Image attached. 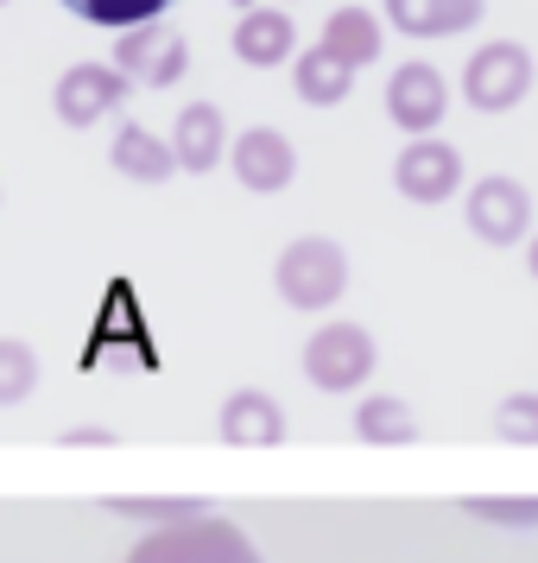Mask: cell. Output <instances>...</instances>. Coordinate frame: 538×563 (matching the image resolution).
<instances>
[{
  "mask_svg": "<svg viewBox=\"0 0 538 563\" xmlns=\"http://www.w3.org/2000/svg\"><path fill=\"white\" fill-rule=\"evenodd\" d=\"M172 146H178V165L184 172H216L222 158L234 153V140H229V128H222V108L216 102H190V108H178V128H172Z\"/></svg>",
  "mask_w": 538,
  "mask_h": 563,
  "instance_id": "11",
  "label": "cell"
},
{
  "mask_svg": "<svg viewBox=\"0 0 538 563\" xmlns=\"http://www.w3.org/2000/svg\"><path fill=\"white\" fill-rule=\"evenodd\" d=\"M526 260H532V279H538V234H532V247H526Z\"/></svg>",
  "mask_w": 538,
  "mask_h": 563,
  "instance_id": "23",
  "label": "cell"
},
{
  "mask_svg": "<svg viewBox=\"0 0 538 563\" xmlns=\"http://www.w3.org/2000/svg\"><path fill=\"white\" fill-rule=\"evenodd\" d=\"M292 52H298L292 13H279V7H248V13L234 20V57H241V64L273 70V64H285Z\"/></svg>",
  "mask_w": 538,
  "mask_h": 563,
  "instance_id": "12",
  "label": "cell"
},
{
  "mask_svg": "<svg viewBox=\"0 0 538 563\" xmlns=\"http://www.w3.org/2000/svg\"><path fill=\"white\" fill-rule=\"evenodd\" d=\"M0 361H7V380H0V399H7V406H20V399H26V386H32V349H26V342H13V335H7V342H0Z\"/></svg>",
  "mask_w": 538,
  "mask_h": 563,
  "instance_id": "20",
  "label": "cell"
},
{
  "mask_svg": "<svg viewBox=\"0 0 538 563\" xmlns=\"http://www.w3.org/2000/svg\"><path fill=\"white\" fill-rule=\"evenodd\" d=\"M349 291V254L330 234H298L279 254V298L292 310H330Z\"/></svg>",
  "mask_w": 538,
  "mask_h": 563,
  "instance_id": "1",
  "label": "cell"
},
{
  "mask_svg": "<svg viewBox=\"0 0 538 563\" xmlns=\"http://www.w3.org/2000/svg\"><path fill=\"white\" fill-rule=\"evenodd\" d=\"M83 26H108V32H133V26H153L165 20L172 0H64Z\"/></svg>",
  "mask_w": 538,
  "mask_h": 563,
  "instance_id": "18",
  "label": "cell"
},
{
  "mask_svg": "<svg viewBox=\"0 0 538 563\" xmlns=\"http://www.w3.org/2000/svg\"><path fill=\"white\" fill-rule=\"evenodd\" d=\"M501 437L513 443H538V393H513L501 406Z\"/></svg>",
  "mask_w": 538,
  "mask_h": 563,
  "instance_id": "21",
  "label": "cell"
},
{
  "mask_svg": "<svg viewBox=\"0 0 538 563\" xmlns=\"http://www.w3.org/2000/svg\"><path fill=\"white\" fill-rule=\"evenodd\" d=\"M475 512H487V519H538V500H475Z\"/></svg>",
  "mask_w": 538,
  "mask_h": 563,
  "instance_id": "22",
  "label": "cell"
},
{
  "mask_svg": "<svg viewBox=\"0 0 538 563\" xmlns=\"http://www.w3.org/2000/svg\"><path fill=\"white\" fill-rule=\"evenodd\" d=\"M222 437L241 443V450H248V443H254V450H273L285 437V411L273 406V393H248V386H241L229 406H222Z\"/></svg>",
  "mask_w": 538,
  "mask_h": 563,
  "instance_id": "15",
  "label": "cell"
},
{
  "mask_svg": "<svg viewBox=\"0 0 538 563\" xmlns=\"http://www.w3.org/2000/svg\"><path fill=\"white\" fill-rule=\"evenodd\" d=\"M355 431L367 437V443H406L411 437V411L399 406V399H367V406L355 411Z\"/></svg>",
  "mask_w": 538,
  "mask_h": 563,
  "instance_id": "19",
  "label": "cell"
},
{
  "mask_svg": "<svg viewBox=\"0 0 538 563\" xmlns=\"http://www.w3.org/2000/svg\"><path fill=\"white\" fill-rule=\"evenodd\" d=\"M114 64H121L140 89H172V82L190 70V38H184L172 20H153V26H133V32L114 38Z\"/></svg>",
  "mask_w": 538,
  "mask_h": 563,
  "instance_id": "5",
  "label": "cell"
},
{
  "mask_svg": "<svg viewBox=\"0 0 538 563\" xmlns=\"http://www.w3.org/2000/svg\"><path fill=\"white\" fill-rule=\"evenodd\" d=\"M386 114H393V128L431 140V128L450 114V82L437 77L431 64H399L386 77Z\"/></svg>",
  "mask_w": 538,
  "mask_h": 563,
  "instance_id": "9",
  "label": "cell"
},
{
  "mask_svg": "<svg viewBox=\"0 0 538 563\" xmlns=\"http://www.w3.org/2000/svg\"><path fill=\"white\" fill-rule=\"evenodd\" d=\"M462 216H469V229L482 234L487 247H513V241L532 234V197H526L519 178H482L469 190Z\"/></svg>",
  "mask_w": 538,
  "mask_h": 563,
  "instance_id": "7",
  "label": "cell"
},
{
  "mask_svg": "<svg viewBox=\"0 0 538 563\" xmlns=\"http://www.w3.org/2000/svg\"><path fill=\"white\" fill-rule=\"evenodd\" d=\"M292 82H298V102L305 108H336L349 102V89H355V64H342L336 52H305L298 64H292Z\"/></svg>",
  "mask_w": 538,
  "mask_h": 563,
  "instance_id": "16",
  "label": "cell"
},
{
  "mask_svg": "<svg viewBox=\"0 0 538 563\" xmlns=\"http://www.w3.org/2000/svg\"><path fill=\"white\" fill-rule=\"evenodd\" d=\"M133 96V77L121 70V64H70L64 77H57V121L64 128H96V121H108V114H121Z\"/></svg>",
  "mask_w": 538,
  "mask_h": 563,
  "instance_id": "4",
  "label": "cell"
},
{
  "mask_svg": "<svg viewBox=\"0 0 538 563\" xmlns=\"http://www.w3.org/2000/svg\"><path fill=\"white\" fill-rule=\"evenodd\" d=\"M317 45L361 70V64H374V57H381V20H374L367 7H336L330 20H323V38H317Z\"/></svg>",
  "mask_w": 538,
  "mask_h": 563,
  "instance_id": "17",
  "label": "cell"
},
{
  "mask_svg": "<svg viewBox=\"0 0 538 563\" xmlns=\"http://www.w3.org/2000/svg\"><path fill=\"white\" fill-rule=\"evenodd\" d=\"M128 563H260V551L229 519H178L165 532L140 538Z\"/></svg>",
  "mask_w": 538,
  "mask_h": 563,
  "instance_id": "2",
  "label": "cell"
},
{
  "mask_svg": "<svg viewBox=\"0 0 538 563\" xmlns=\"http://www.w3.org/2000/svg\"><path fill=\"white\" fill-rule=\"evenodd\" d=\"M108 158H114V172H121V178H133V184H165L172 172H184L178 146H172V140H158L153 128H140V121H128V128L114 133Z\"/></svg>",
  "mask_w": 538,
  "mask_h": 563,
  "instance_id": "13",
  "label": "cell"
},
{
  "mask_svg": "<svg viewBox=\"0 0 538 563\" xmlns=\"http://www.w3.org/2000/svg\"><path fill=\"white\" fill-rule=\"evenodd\" d=\"M229 165L254 197H273V190H285V184L298 178V153H292V140H285L279 128H248L234 140Z\"/></svg>",
  "mask_w": 538,
  "mask_h": 563,
  "instance_id": "10",
  "label": "cell"
},
{
  "mask_svg": "<svg viewBox=\"0 0 538 563\" xmlns=\"http://www.w3.org/2000/svg\"><path fill=\"white\" fill-rule=\"evenodd\" d=\"M305 374L323 393H349L374 374V335L361 323H323V330L305 342Z\"/></svg>",
  "mask_w": 538,
  "mask_h": 563,
  "instance_id": "6",
  "label": "cell"
},
{
  "mask_svg": "<svg viewBox=\"0 0 538 563\" xmlns=\"http://www.w3.org/2000/svg\"><path fill=\"white\" fill-rule=\"evenodd\" d=\"M532 96V52L519 38H487L462 70V102L482 114H507Z\"/></svg>",
  "mask_w": 538,
  "mask_h": 563,
  "instance_id": "3",
  "label": "cell"
},
{
  "mask_svg": "<svg viewBox=\"0 0 538 563\" xmlns=\"http://www.w3.org/2000/svg\"><path fill=\"white\" fill-rule=\"evenodd\" d=\"M393 184H399V197L418 209H437L457 197L462 184V153L457 146H443V140H411L399 165H393Z\"/></svg>",
  "mask_w": 538,
  "mask_h": 563,
  "instance_id": "8",
  "label": "cell"
},
{
  "mask_svg": "<svg viewBox=\"0 0 538 563\" xmlns=\"http://www.w3.org/2000/svg\"><path fill=\"white\" fill-rule=\"evenodd\" d=\"M482 13V0H386V20L406 38H450V32H469Z\"/></svg>",
  "mask_w": 538,
  "mask_h": 563,
  "instance_id": "14",
  "label": "cell"
}]
</instances>
